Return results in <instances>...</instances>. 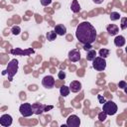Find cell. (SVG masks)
Listing matches in <instances>:
<instances>
[{"label": "cell", "instance_id": "6da1fadb", "mask_svg": "<svg viewBox=\"0 0 127 127\" xmlns=\"http://www.w3.org/2000/svg\"><path fill=\"white\" fill-rule=\"evenodd\" d=\"M96 36V30L89 22L84 21L77 25L75 37L81 44H92L93 42H95Z\"/></svg>", "mask_w": 127, "mask_h": 127}, {"label": "cell", "instance_id": "7a4b0ae2", "mask_svg": "<svg viewBox=\"0 0 127 127\" xmlns=\"http://www.w3.org/2000/svg\"><path fill=\"white\" fill-rule=\"evenodd\" d=\"M7 74H8V80L9 81H12L13 80V76L17 73L18 71V61L16 59L14 60H11L9 63H8V65H7Z\"/></svg>", "mask_w": 127, "mask_h": 127}, {"label": "cell", "instance_id": "3957f363", "mask_svg": "<svg viewBox=\"0 0 127 127\" xmlns=\"http://www.w3.org/2000/svg\"><path fill=\"white\" fill-rule=\"evenodd\" d=\"M102 110L107 115H114L117 112V105L112 100H108L102 104Z\"/></svg>", "mask_w": 127, "mask_h": 127}, {"label": "cell", "instance_id": "277c9868", "mask_svg": "<svg viewBox=\"0 0 127 127\" xmlns=\"http://www.w3.org/2000/svg\"><path fill=\"white\" fill-rule=\"evenodd\" d=\"M92 66L94 69L98 70V71H102L105 69L106 67V62L104 60V58L101 57H96L93 61H92Z\"/></svg>", "mask_w": 127, "mask_h": 127}, {"label": "cell", "instance_id": "5b68a950", "mask_svg": "<svg viewBox=\"0 0 127 127\" xmlns=\"http://www.w3.org/2000/svg\"><path fill=\"white\" fill-rule=\"evenodd\" d=\"M19 111L22 114V116H24V117H30L34 113L33 106L30 103H23V104H21L20 108H19Z\"/></svg>", "mask_w": 127, "mask_h": 127}, {"label": "cell", "instance_id": "8992f818", "mask_svg": "<svg viewBox=\"0 0 127 127\" xmlns=\"http://www.w3.org/2000/svg\"><path fill=\"white\" fill-rule=\"evenodd\" d=\"M80 125V119L77 115H70L66 119V126L68 127H78Z\"/></svg>", "mask_w": 127, "mask_h": 127}, {"label": "cell", "instance_id": "52a82bcc", "mask_svg": "<svg viewBox=\"0 0 127 127\" xmlns=\"http://www.w3.org/2000/svg\"><path fill=\"white\" fill-rule=\"evenodd\" d=\"M55 83H56V80H55V78H54L52 75H46V76L42 79V84H43V86L46 87V88H49V89L53 88V87L55 86Z\"/></svg>", "mask_w": 127, "mask_h": 127}, {"label": "cell", "instance_id": "ba28073f", "mask_svg": "<svg viewBox=\"0 0 127 127\" xmlns=\"http://www.w3.org/2000/svg\"><path fill=\"white\" fill-rule=\"evenodd\" d=\"M13 122L12 116L9 114H3L0 117V125L3 127H9Z\"/></svg>", "mask_w": 127, "mask_h": 127}, {"label": "cell", "instance_id": "9c48e42d", "mask_svg": "<svg viewBox=\"0 0 127 127\" xmlns=\"http://www.w3.org/2000/svg\"><path fill=\"white\" fill-rule=\"evenodd\" d=\"M68 60L72 63H75V62H78L80 60V53L78 50L76 49H73L71 51L68 52Z\"/></svg>", "mask_w": 127, "mask_h": 127}, {"label": "cell", "instance_id": "30bf717a", "mask_svg": "<svg viewBox=\"0 0 127 127\" xmlns=\"http://www.w3.org/2000/svg\"><path fill=\"white\" fill-rule=\"evenodd\" d=\"M32 106H33L34 113H35V114H37V115L42 114V113L45 111V107H46V105H44V104H42V103H38V102L33 103V104H32Z\"/></svg>", "mask_w": 127, "mask_h": 127}, {"label": "cell", "instance_id": "8fae6325", "mask_svg": "<svg viewBox=\"0 0 127 127\" xmlns=\"http://www.w3.org/2000/svg\"><path fill=\"white\" fill-rule=\"evenodd\" d=\"M69 89L71 92H78L81 89V83L77 80H73L69 83Z\"/></svg>", "mask_w": 127, "mask_h": 127}, {"label": "cell", "instance_id": "7c38bea8", "mask_svg": "<svg viewBox=\"0 0 127 127\" xmlns=\"http://www.w3.org/2000/svg\"><path fill=\"white\" fill-rule=\"evenodd\" d=\"M55 32L59 35V36H64L66 33V28L65 26H64L63 24H58L55 26Z\"/></svg>", "mask_w": 127, "mask_h": 127}, {"label": "cell", "instance_id": "4fadbf2b", "mask_svg": "<svg viewBox=\"0 0 127 127\" xmlns=\"http://www.w3.org/2000/svg\"><path fill=\"white\" fill-rule=\"evenodd\" d=\"M106 30H107V32L110 36H115V35H117V33L119 31V28H118V26H116L114 24H110L106 27Z\"/></svg>", "mask_w": 127, "mask_h": 127}, {"label": "cell", "instance_id": "5bb4252c", "mask_svg": "<svg viewBox=\"0 0 127 127\" xmlns=\"http://www.w3.org/2000/svg\"><path fill=\"white\" fill-rule=\"evenodd\" d=\"M125 42H126L125 38H124L123 36H121V35L116 36L115 39H114V45H115L116 47H118V48L123 47V46L125 45Z\"/></svg>", "mask_w": 127, "mask_h": 127}, {"label": "cell", "instance_id": "9a60e30c", "mask_svg": "<svg viewBox=\"0 0 127 127\" xmlns=\"http://www.w3.org/2000/svg\"><path fill=\"white\" fill-rule=\"evenodd\" d=\"M11 53L13 54V55H27V56H29L30 54H33L34 53V50L33 49H30V50H27V51H21L20 49H16V50H12L11 51Z\"/></svg>", "mask_w": 127, "mask_h": 127}, {"label": "cell", "instance_id": "2e32d148", "mask_svg": "<svg viewBox=\"0 0 127 127\" xmlns=\"http://www.w3.org/2000/svg\"><path fill=\"white\" fill-rule=\"evenodd\" d=\"M70 9H71V11L74 12V13H77V12L80 11V5L78 4L77 0H72L71 5H70Z\"/></svg>", "mask_w": 127, "mask_h": 127}, {"label": "cell", "instance_id": "e0dca14e", "mask_svg": "<svg viewBox=\"0 0 127 127\" xmlns=\"http://www.w3.org/2000/svg\"><path fill=\"white\" fill-rule=\"evenodd\" d=\"M69 91H70V89H69V86H66V85H62L61 86V88H60V93H61V95L62 96H67L68 94H69Z\"/></svg>", "mask_w": 127, "mask_h": 127}, {"label": "cell", "instance_id": "ac0fdd59", "mask_svg": "<svg viewBox=\"0 0 127 127\" xmlns=\"http://www.w3.org/2000/svg\"><path fill=\"white\" fill-rule=\"evenodd\" d=\"M95 58H96V51L95 50L91 49V50L87 51V55H86V60L87 61H91L92 62Z\"/></svg>", "mask_w": 127, "mask_h": 127}, {"label": "cell", "instance_id": "d6986e66", "mask_svg": "<svg viewBox=\"0 0 127 127\" xmlns=\"http://www.w3.org/2000/svg\"><path fill=\"white\" fill-rule=\"evenodd\" d=\"M57 36H58V34H57V33L55 32V30H54V31H50V32H48L46 37H47V40H48V41L52 42V41L56 40Z\"/></svg>", "mask_w": 127, "mask_h": 127}, {"label": "cell", "instance_id": "ffe728a7", "mask_svg": "<svg viewBox=\"0 0 127 127\" xmlns=\"http://www.w3.org/2000/svg\"><path fill=\"white\" fill-rule=\"evenodd\" d=\"M98 53H99V56H100L101 58H104V59H105V58H107V57L109 56V53H110V52H109L108 49H100Z\"/></svg>", "mask_w": 127, "mask_h": 127}, {"label": "cell", "instance_id": "44dd1931", "mask_svg": "<svg viewBox=\"0 0 127 127\" xmlns=\"http://www.w3.org/2000/svg\"><path fill=\"white\" fill-rule=\"evenodd\" d=\"M110 19H111V21L119 20L120 19V14L117 13V12H111L110 13Z\"/></svg>", "mask_w": 127, "mask_h": 127}, {"label": "cell", "instance_id": "7402d4cb", "mask_svg": "<svg viewBox=\"0 0 127 127\" xmlns=\"http://www.w3.org/2000/svg\"><path fill=\"white\" fill-rule=\"evenodd\" d=\"M120 28H121L122 30L127 29V18H126V17L121 18V24H120Z\"/></svg>", "mask_w": 127, "mask_h": 127}, {"label": "cell", "instance_id": "603a6c76", "mask_svg": "<svg viewBox=\"0 0 127 127\" xmlns=\"http://www.w3.org/2000/svg\"><path fill=\"white\" fill-rule=\"evenodd\" d=\"M11 32H12V34H13V35H16V36H17V35H19V34H20L21 29H20V27H19V26H14V27L12 28V31H11Z\"/></svg>", "mask_w": 127, "mask_h": 127}, {"label": "cell", "instance_id": "cb8c5ba5", "mask_svg": "<svg viewBox=\"0 0 127 127\" xmlns=\"http://www.w3.org/2000/svg\"><path fill=\"white\" fill-rule=\"evenodd\" d=\"M106 116H107V114H106L104 111H102V112H100V113L98 114V118H99L100 121H104V120L106 119Z\"/></svg>", "mask_w": 127, "mask_h": 127}, {"label": "cell", "instance_id": "d4e9b609", "mask_svg": "<svg viewBox=\"0 0 127 127\" xmlns=\"http://www.w3.org/2000/svg\"><path fill=\"white\" fill-rule=\"evenodd\" d=\"M58 76H59V78L61 79V80H64V78H65V72L64 71H59V73H58Z\"/></svg>", "mask_w": 127, "mask_h": 127}, {"label": "cell", "instance_id": "484cf974", "mask_svg": "<svg viewBox=\"0 0 127 127\" xmlns=\"http://www.w3.org/2000/svg\"><path fill=\"white\" fill-rule=\"evenodd\" d=\"M52 3V0H41V4L43 6H48Z\"/></svg>", "mask_w": 127, "mask_h": 127}, {"label": "cell", "instance_id": "4316f807", "mask_svg": "<svg viewBox=\"0 0 127 127\" xmlns=\"http://www.w3.org/2000/svg\"><path fill=\"white\" fill-rule=\"evenodd\" d=\"M83 49H84V51L87 52L92 49V46H91V44H85V45H83Z\"/></svg>", "mask_w": 127, "mask_h": 127}, {"label": "cell", "instance_id": "83f0119b", "mask_svg": "<svg viewBox=\"0 0 127 127\" xmlns=\"http://www.w3.org/2000/svg\"><path fill=\"white\" fill-rule=\"evenodd\" d=\"M118 85H119L120 88H125V87L127 86V83H126L124 80H121V81H119V84H118Z\"/></svg>", "mask_w": 127, "mask_h": 127}, {"label": "cell", "instance_id": "f1b7e54d", "mask_svg": "<svg viewBox=\"0 0 127 127\" xmlns=\"http://www.w3.org/2000/svg\"><path fill=\"white\" fill-rule=\"evenodd\" d=\"M97 97H98V100H99V102H100L101 104H103V103L105 102V99H104V97H102L101 95H97Z\"/></svg>", "mask_w": 127, "mask_h": 127}, {"label": "cell", "instance_id": "f546056e", "mask_svg": "<svg viewBox=\"0 0 127 127\" xmlns=\"http://www.w3.org/2000/svg\"><path fill=\"white\" fill-rule=\"evenodd\" d=\"M30 90H36L37 89V86L36 85H29V87H28Z\"/></svg>", "mask_w": 127, "mask_h": 127}, {"label": "cell", "instance_id": "4dcf8cb0", "mask_svg": "<svg viewBox=\"0 0 127 127\" xmlns=\"http://www.w3.org/2000/svg\"><path fill=\"white\" fill-rule=\"evenodd\" d=\"M92 1H93L95 4H101V3H102L104 0H92Z\"/></svg>", "mask_w": 127, "mask_h": 127}, {"label": "cell", "instance_id": "1f68e13d", "mask_svg": "<svg viewBox=\"0 0 127 127\" xmlns=\"http://www.w3.org/2000/svg\"><path fill=\"white\" fill-rule=\"evenodd\" d=\"M20 95H21V98L22 99H26V93L25 92H21Z\"/></svg>", "mask_w": 127, "mask_h": 127}, {"label": "cell", "instance_id": "d6a6232c", "mask_svg": "<svg viewBox=\"0 0 127 127\" xmlns=\"http://www.w3.org/2000/svg\"><path fill=\"white\" fill-rule=\"evenodd\" d=\"M53 108V106H46L45 107V111H48V110H50V109H52Z\"/></svg>", "mask_w": 127, "mask_h": 127}, {"label": "cell", "instance_id": "836d02e7", "mask_svg": "<svg viewBox=\"0 0 127 127\" xmlns=\"http://www.w3.org/2000/svg\"><path fill=\"white\" fill-rule=\"evenodd\" d=\"M124 92H125V93H126V94H127V86H126V87H125V88H124Z\"/></svg>", "mask_w": 127, "mask_h": 127}, {"label": "cell", "instance_id": "e575fe53", "mask_svg": "<svg viewBox=\"0 0 127 127\" xmlns=\"http://www.w3.org/2000/svg\"><path fill=\"white\" fill-rule=\"evenodd\" d=\"M125 52H126V54H127V47L125 48Z\"/></svg>", "mask_w": 127, "mask_h": 127}]
</instances>
